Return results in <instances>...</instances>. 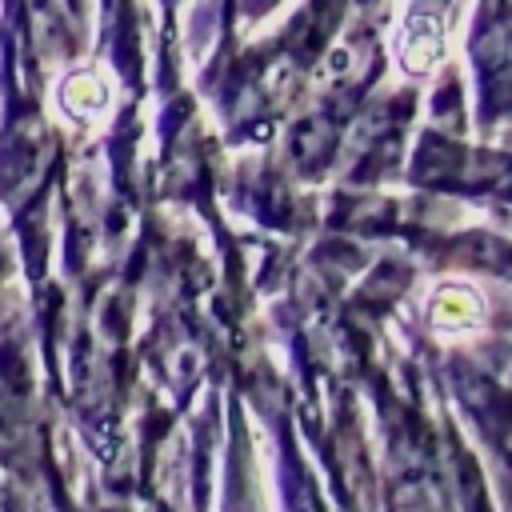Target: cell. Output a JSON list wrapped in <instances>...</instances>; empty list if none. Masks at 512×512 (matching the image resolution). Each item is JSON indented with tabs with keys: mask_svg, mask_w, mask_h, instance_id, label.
<instances>
[{
	"mask_svg": "<svg viewBox=\"0 0 512 512\" xmlns=\"http://www.w3.org/2000/svg\"><path fill=\"white\" fill-rule=\"evenodd\" d=\"M436 56H440V24L432 16H416L408 24V36H404V64L412 72L416 68L424 72V68L436 64Z\"/></svg>",
	"mask_w": 512,
	"mask_h": 512,
	"instance_id": "1",
	"label": "cell"
},
{
	"mask_svg": "<svg viewBox=\"0 0 512 512\" xmlns=\"http://www.w3.org/2000/svg\"><path fill=\"white\" fill-rule=\"evenodd\" d=\"M476 312H480L476 296H468V292H460V288H444V292L436 296V304H432V320H436V324H448V328L472 324Z\"/></svg>",
	"mask_w": 512,
	"mask_h": 512,
	"instance_id": "2",
	"label": "cell"
}]
</instances>
